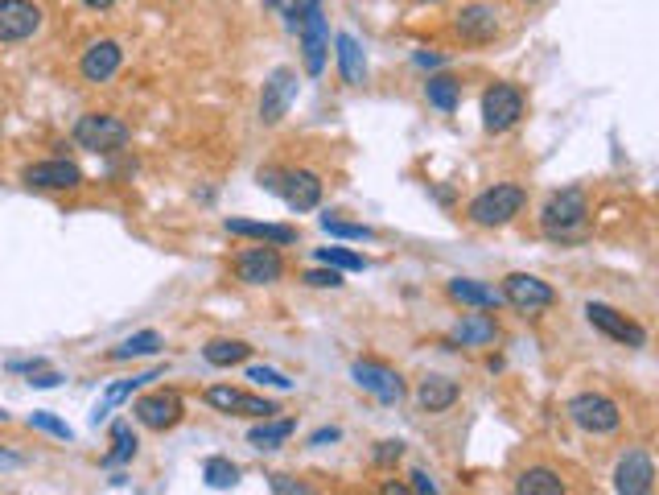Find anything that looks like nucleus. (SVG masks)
Segmentation results:
<instances>
[{
    "mask_svg": "<svg viewBox=\"0 0 659 495\" xmlns=\"http://www.w3.org/2000/svg\"><path fill=\"white\" fill-rule=\"evenodd\" d=\"M524 207H528V190H524V186L495 182V186H487L482 194L470 198L466 219H470L474 227H507Z\"/></svg>",
    "mask_w": 659,
    "mask_h": 495,
    "instance_id": "f257e3e1",
    "label": "nucleus"
},
{
    "mask_svg": "<svg viewBox=\"0 0 659 495\" xmlns=\"http://www.w3.org/2000/svg\"><path fill=\"white\" fill-rule=\"evenodd\" d=\"M132 141V128L112 112H87L75 120V145L87 153H120Z\"/></svg>",
    "mask_w": 659,
    "mask_h": 495,
    "instance_id": "f03ea898",
    "label": "nucleus"
},
{
    "mask_svg": "<svg viewBox=\"0 0 659 495\" xmlns=\"http://www.w3.org/2000/svg\"><path fill=\"white\" fill-rule=\"evenodd\" d=\"M528 112V99H524V87L515 83H491L482 91V128L491 132V137H503L511 132L519 120Z\"/></svg>",
    "mask_w": 659,
    "mask_h": 495,
    "instance_id": "7ed1b4c3",
    "label": "nucleus"
},
{
    "mask_svg": "<svg viewBox=\"0 0 659 495\" xmlns=\"http://www.w3.org/2000/svg\"><path fill=\"white\" fill-rule=\"evenodd\" d=\"M569 421L589 438H606V434H618L622 425V409L602 392H577L569 401Z\"/></svg>",
    "mask_w": 659,
    "mask_h": 495,
    "instance_id": "20e7f679",
    "label": "nucleus"
},
{
    "mask_svg": "<svg viewBox=\"0 0 659 495\" xmlns=\"http://www.w3.org/2000/svg\"><path fill=\"white\" fill-rule=\"evenodd\" d=\"M585 219H589V203H585L581 190L552 194L544 203V211H540V227H544V236H552V240H573L577 231L585 227Z\"/></svg>",
    "mask_w": 659,
    "mask_h": 495,
    "instance_id": "39448f33",
    "label": "nucleus"
},
{
    "mask_svg": "<svg viewBox=\"0 0 659 495\" xmlns=\"http://www.w3.org/2000/svg\"><path fill=\"white\" fill-rule=\"evenodd\" d=\"M301 62H305V75L318 79L326 71V54H330V29H326V13H322V0H305V13H301Z\"/></svg>",
    "mask_w": 659,
    "mask_h": 495,
    "instance_id": "423d86ee",
    "label": "nucleus"
},
{
    "mask_svg": "<svg viewBox=\"0 0 659 495\" xmlns=\"http://www.w3.org/2000/svg\"><path fill=\"white\" fill-rule=\"evenodd\" d=\"M132 413H136V421H141L145 429H153V434H165V429L182 425L186 401H182L178 388H153V392H145V396H136Z\"/></svg>",
    "mask_w": 659,
    "mask_h": 495,
    "instance_id": "0eeeda50",
    "label": "nucleus"
},
{
    "mask_svg": "<svg viewBox=\"0 0 659 495\" xmlns=\"http://www.w3.org/2000/svg\"><path fill=\"white\" fill-rule=\"evenodd\" d=\"M503 302H507L515 314L536 318V314H544L548 306H557V289H552L548 281H540L536 273H511V277L503 281Z\"/></svg>",
    "mask_w": 659,
    "mask_h": 495,
    "instance_id": "6e6552de",
    "label": "nucleus"
},
{
    "mask_svg": "<svg viewBox=\"0 0 659 495\" xmlns=\"http://www.w3.org/2000/svg\"><path fill=\"white\" fill-rule=\"evenodd\" d=\"M231 273L244 285H276L285 277V256H281V248H276V244H256V248L235 252Z\"/></svg>",
    "mask_w": 659,
    "mask_h": 495,
    "instance_id": "1a4fd4ad",
    "label": "nucleus"
},
{
    "mask_svg": "<svg viewBox=\"0 0 659 495\" xmlns=\"http://www.w3.org/2000/svg\"><path fill=\"white\" fill-rule=\"evenodd\" d=\"M202 401L211 405V409H219V413H227V417H276L281 413V405L276 401H268V396H256V392H244V388H231V384H211L202 392Z\"/></svg>",
    "mask_w": 659,
    "mask_h": 495,
    "instance_id": "9d476101",
    "label": "nucleus"
},
{
    "mask_svg": "<svg viewBox=\"0 0 659 495\" xmlns=\"http://www.w3.org/2000/svg\"><path fill=\"white\" fill-rule=\"evenodd\" d=\"M21 182L29 190H50V194H66V190H79L83 186V170L66 157H50V161H33L21 170Z\"/></svg>",
    "mask_w": 659,
    "mask_h": 495,
    "instance_id": "9b49d317",
    "label": "nucleus"
},
{
    "mask_svg": "<svg viewBox=\"0 0 659 495\" xmlns=\"http://www.w3.org/2000/svg\"><path fill=\"white\" fill-rule=\"evenodd\" d=\"M585 318H589V326L594 330H602L606 339H614V343H622V347H647V330L635 322V318H627L622 310H614V306H606V302H589L585 306Z\"/></svg>",
    "mask_w": 659,
    "mask_h": 495,
    "instance_id": "f8f14e48",
    "label": "nucleus"
},
{
    "mask_svg": "<svg viewBox=\"0 0 659 495\" xmlns=\"http://www.w3.org/2000/svg\"><path fill=\"white\" fill-rule=\"evenodd\" d=\"M293 99H297V71L293 66H276V71L264 79V91H260V120L268 128L281 124L293 108Z\"/></svg>",
    "mask_w": 659,
    "mask_h": 495,
    "instance_id": "ddd939ff",
    "label": "nucleus"
},
{
    "mask_svg": "<svg viewBox=\"0 0 659 495\" xmlns=\"http://www.w3.org/2000/svg\"><path fill=\"white\" fill-rule=\"evenodd\" d=\"M42 21H46V13L33 0H0V46L29 42L42 29Z\"/></svg>",
    "mask_w": 659,
    "mask_h": 495,
    "instance_id": "4468645a",
    "label": "nucleus"
},
{
    "mask_svg": "<svg viewBox=\"0 0 659 495\" xmlns=\"http://www.w3.org/2000/svg\"><path fill=\"white\" fill-rule=\"evenodd\" d=\"M351 380H355L363 392H371L375 401H384V405H396L400 396H404L400 372H392L388 363H379V359H355V363H351Z\"/></svg>",
    "mask_w": 659,
    "mask_h": 495,
    "instance_id": "2eb2a0df",
    "label": "nucleus"
},
{
    "mask_svg": "<svg viewBox=\"0 0 659 495\" xmlns=\"http://www.w3.org/2000/svg\"><path fill=\"white\" fill-rule=\"evenodd\" d=\"M120 66H124V50H120V42H112V38H99V42H91L87 50H83V58H79V75H83V83H112L116 75H120Z\"/></svg>",
    "mask_w": 659,
    "mask_h": 495,
    "instance_id": "dca6fc26",
    "label": "nucleus"
},
{
    "mask_svg": "<svg viewBox=\"0 0 659 495\" xmlns=\"http://www.w3.org/2000/svg\"><path fill=\"white\" fill-rule=\"evenodd\" d=\"M614 491H622V495H651L655 491V462L647 450H627L618 458Z\"/></svg>",
    "mask_w": 659,
    "mask_h": 495,
    "instance_id": "f3484780",
    "label": "nucleus"
},
{
    "mask_svg": "<svg viewBox=\"0 0 659 495\" xmlns=\"http://www.w3.org/2000/svg\"><path fill=\"white\" fill-rule=\"evenodd\" d=\"M454 29L458 38L470 42V46H487L499 38V9L495 5H462V13L454 17Z\"/></svg>",
    "mask_w": 659,
    "mask_h": 495,
    "instance_id": "a211bd4d",
    "label": "nucleus"
},
{
    "mask_svg": "<svg viewBox=\"0 0 659 495\" xmlns=\"http://www.w3.org/2000/svg\"><path fill=\"white\" fill-rule=\"evenodd\" d=\"M499 335H503V326L495 322V314H487V310H474V314H462L458 322H454V330H449V347H491V343H499Z\"/></svg>",
    "mask_w": 659,
    "mask_h": 495,
    "instance_id": "6ab92c4d",
    "label": "nucleus"
},
{
    "mask_svg": "<svg viewBox=\"0 0 659 495\" xmlns=\"http://www.w3.org/2000/svg\"><path fill=\"white\" fill-rule=\"evenodd\" d=\"M322 178L314 174V170H289V174H281V194H285V203L293 207V211H314L318 203H322Z\"/></svg>",
    "mask_w": 659,
    "mask_h": 495,
    "instance_id": "aec40b11",
    "label": "nucleus"
},
{
    "mask_svg": "<svg viewBox=\"0 0 659 495\" xmlns=\"http://www.w3.org/2000/svg\"><path fill=\"white\" fill-rule=\"evenodd\" d=\"M445 293H449V302L470 306V310H499L503 306V289H491L474 277H454L445 285Z\"/></svg>",
    "mask_w": 659,
    "mask_h": 495,
    "instance_id": "412c9836",
    "label": "nucleus"
},
{
    "mask_svg": "<svg viewBox=\"0 0 659 495\" xmlns=\"http://www.w3.org/2000/svg\"><path fill=\"white\" fill-rule=\"evenodd\" d=\"M227 236H248V240H260V244H297V227H285V223H256V219H227Z\"/></svg>",
    "mask_w": 659,
    "mask_h": 495,
    "instance_id": "4be33fe9",
    "label": "nucleus"
},
{
    "mask_svg": "<svg viewBox=\"0 0 659 495\" xmlns=\"http://www.w3.org/2000/svg\"><path fill=\"white\" fill-rule=\"evenodd\" d=\"M462 388L449 380V376H425L421 388H416V405H421V413H449L458 405Z\"/></svg>",
    "mask_w": 659,
    "mask_h": 495,
    "instance_id": "5701e85b",
    "label": "nucleus"
},
{
    "mask_svg": "<svg viewBox=\"0 0 659 495\" xmlns=\"http://www.w3.org/2000/svg\"><path fill=\"white\" fill-rule=\"evenodd\" d=\"M334 46H338V75H342V83H346V87H363V79H367V58H363L359 38H355V33H338Z\"/></svg>",
    "mask_w": 659,
    "mask_h": 495,
    "instance_id": "b1692460",
    "label": "nucleus"
},
{
    "mask_svg": "<svg viewBox=\"0 0 659 495\" xmlns=\"http://www.w3.org/2000/svg\"><path fill=\"white\" fill-rule=\"evenodd\" d=\"M293 421L289 417H260V425L248 429V446L252 450H281L293 438Z\"/></svg>",
    "mask_w": 659,
    "mask_h": 495,
    "instance_id": "393cba45",
    "label": "nucleus"
},
{
    "mask_svg": "<svg viewBox=\"0 0 659 495\" xmlns=\"http://www.w3.org/2000/svg\"><path fill=\"white\" fill-rule=\"evenodd\" d=\"M425 99H429V108H437V112H458V104H462V83H458L454 75H429Z\"/></svg>",
    "mask_w": 659,
    "mask_h": 495,
    "instance_id": "a878e982",
    "label": "nucleus"
},
{
    "mask_svg": "<svg viewBox=\"0 0 659 495\" xmlns=\"http://www.w3.org/2000/svg\"><path fill=\"white\" fill-rule=\"evenodd\" d=\"M252 355V343L244 339H211L202 347V359L211 363V368H235V363H244Z\"/></svg>",
    "mask_w": 659,
    "mask_h": 495,
    "instance_id": "bb28decb",
    "label": "nucleus"
},
{
    "mask_svg": "<svg viewBox=\"0 0 659 495\" xmlns=\"http://www.w3.org/2000/svg\"><path fill=\"white\" fill-rule=\"evenodd\" d=\"M165 343H161V335L157 330H136V335H128L124 343H116L112 351H108V359H116V363H124V359H149V355H157Z\"/></svg>",
    "mask_w": 659,
    "mask_h": 495,
    "instance_id": "cd10ccee",
    "label": "nucleus"
},
{
    "mask_svg": "<svg viewBox=\"0 0 659 495\" xmlns=\"http://www.w3.org/2000/svg\"><path fill=\"white\" fill-rule=\"evenodd\" d=\"M515 491H524V495H561L565 491V479L552 471V467H528V471H519Z\"/></svg>",
    "mask_w": 659,
    "mask_h": 495,
    "instance_id": "c85d7f7f",
    "label": "nucleus"
},
{
    "mask_svg": "<svg viewBox=\"0 0 659 495\" xmlns=\"http://www.w3.org/2000/svg\"><path fill=\"white\" fill-rule=\"evenodd\" d=\"M157 376H161V372H145V376H132V380H120V384H112L108 392H103V401L91 409V421L99 425V421L108 417L116 405H124V401H128V396H132L136 388H141V384H149V380H157Z\"/></svg>",
    "mask_w": 659,
    "mask_h": 495,
    "instance_id": "c756f323",
    "label": "nucleus"
},
{
    "mask_svg": "<svg viewBox=\"0 0 659 495\" xmlns=\"http://www.w3.org/2000/svg\"><path fill=\"white\" fill-rule=\"evenodd\" d=\"M136 454V434L128 421H116L112 425V450L103 454V467H120V462H128Z\"/></svg>",
    "mask_w": 659,
    "mask_h": 495,
    "instance_id": "7c9ffc66",
    "label": "nucleus"
},
{
    "mask_svg": "<svg viewBox=\"0 0 659 495\" xmlns=\"http://www.w3.org/2000/svg\"><path fill=\"white\" fill-rule=\"evenodd\" d=\"M318 264H330V269H338V273H363L371 260L351 252V248H318Z\"/></svg>",
    "mask_w": 659,
    "mask_h": 495,
    "instance_id": "2f4dec72",
    "label": "nucleus"
},
{
    "mask_svg": "<svg viewBox=\"0 0 659 495\" xmlns=\"http://www.w3.org/2000/svg\"><path fill=\"white\" fill-rule=\"evenodd\" d=\"M202 479H206V487L227 491V487L239 483V467H235V462H227V458H206L202 462Z\"/></svg>",
    "mask_w": 659,
    "mask_h": 495,
    "instance_id": "473e14b6",
    "label": "nucleus"
},
{
    "mask_svg": "<svg viewBox=\"0 0 659 495\" xmlns=\"http://www.w3.org/2000/svg\"><path fill=\"white\" fill-rule=\"evenodd\" d=\"M322 231H326V236H334V240H359V244L375 240V231L367 223H346L338 215H322Z\"/></svg>",
    "mask_w": 659,
    "mask_h": 495,
    "instance_id": "72a5a7b5",
    "label": "nucleus"
},
{
    "mask_svg": "<svg viewBox=\"0 0 659 495\" xmlns=\"http://www.w3.org/2000/svg\"><path fill=\"white\" fill-rule=\"evenodd\" d=\"M29 429H42V434H50L58 442H75V429L66 421H58L54 413H29Z\"/></svg>",
    "mask_w": 659,
    "mask_h": 495,
    "instance_id": "f704fd0d",
    "label": "nucleus"
},
{
    "mask_svg": "<svg viewBox=\"0 0 659 495\" xmlns=\"http://www.w3.org/2000/svg\"><path fill=\"white\" fill-rule=\"evenodd\" d=\"M248 380L256 388H293V380L285 372H276V368H264V363H256V368H248Z\"/></svg>",
    "mask_w": 659,
    "mask_h": 495,
    "instance_id": "c9c22d12",
    "label": "nucleus"
},
{
    "mask_svg": "<svg viewBox=\"0 0 659 495\" xmlns=\"http://www.w3.org/2000/svg\"><path fill=\"white\" fill-rule=\"evenodd\" d=\"M301 281H305V285H314V289H342V273L330 269V264H322V269H309Z\"/></svg>",
    "mask_w": 659,
    "mask_h": 495,
    "instance_id": "e433bc0d",
    "label": "nucleus"
},
{
    "mask_svg": "<svg viewBox=\"0 0 659 495\" xmlns=\"http://www.w3.org/2000/svg\"><path fill=\"white\" fill-rule=\"evenodd\" d=\"M404 458V442H379L375 446V462L379 467H392V462H400Z\"/></svg>",
    "mask_w": 659,
    "mask_h": 495,
    "instance_id": "4c0bfd02",
    "label": "nucleus"
},
{
    "mask_svg": "<svg viewBox=\"0 0 659 495\" xmlns=\"http://www.w3.org/2000/svg\"><path fill=\"white\" fill-rule=\"evenodd\" d=\"M29 384L33 388H54V384H62V376L54 368H38V372H29Z\"/></svg>",
    "mask_w": 659,
    "mask_h": 495,
    "instance_id": "58836bf2",
    "label": "nucleus"
},
{
    "mask_svg": "<svg viewBox=\"0 0 659 495\" xmlns=\"http://www.w3.org/2000/svg\"><path fill=\"white\" fill-rule=\"evenodd\" d=\"M25 467V458L21 454H13V450H5L0 446V475H9V471H21Z\"/></svg>",
    "mask_w": 659,
    "mask_h": 495,
    "instance_id": "ea45409f",
    "label": "nucleus"
},
{
    "mask_svg": "<svg viewBox=\"0 0 659 495\" xmlns=\"http://www.w3.org/2000/svg\"><path fill=\"white\" fill-rule=\"evenodd\" d=\"M408 479H412V483H408V491H437V483H433L425 471H412Z\"/></svg>",
    "mask_w": 659,
    "mask_h": 495,
    "instance_id": "a19ab883",
    "label": "nucleus"
},
{
    "mask_svg": "<svg viewBox=\"0 0 659 495\" xmlns=\"http://www.w3.org/2000/svg\"><path fill=\"white\" fill-rule=\"evenodd\" d=\"M38 368H46V359H13V363H9V372H25V376L38 372Z\"/></svg>",
    "mask_w": 659,
    "mask_h": 495,
    "instance_id": "79ce46f5",
    "label": "nucleus"
},
{
    "mask_svg": "<svg viewBox=\"0 0 659 495\" xmlns=\"http://www.w3.org/2000/svg\"><path fill=\"white\" fill-rule=\"evenodd\" d=\"M342 438V429H334V425H326V429H318L314 438H309V446H326V442H338Z\"/></svg>",
    "mask_w": 659,
    "mask_h": 495,
    "instance_id": "37998d69",
    "label": "nucleus"
},
{
    "mask_svg": "<svg viewBox=\"0 0 659 495\" xmlns=\"http://www.w3.org/2000/svg\"><path fill=\"white\" fill-rule=\"evenodd\" d=\"M272 491H305V483H293L285 475H272Z\"/></svg>",
    "mask_w": 659,
    "mask_h": 495,
    "instance_id": "c03bdc74",
    "label": "nucleus"
},
{
    "mask_svg": "<svg viewBox=\"0 0 659 495\" xmlns=\"http://www.w3.org/2000/svg\"><path fill=\"white\" fill-rule=\"evenodd\" d=\"M79 5L91 13H108V9H116V0H79Z\"/></svg>",
    "mask_w": 659,
    "mask_h": 495,
    "instance_id": "a18cd8bd",
    "label": "nucleus"
},
{
    "mask_svg": "<svg viewBox=\"0 0 659 495\" xmlns=\"http://www.w3.org/2000/svg\"><path fill=\"white\" fill-rule=\"evenodd\" d=\"M412 62H416V66H441V54H425V50H416V54H412Z\"/></svg>",
    "mask_w": 659,
    "mask_h": 495,
    "instance_id": "49530a36",
    "label": "nucleus"
},
{
    "mask_svg": "<svg viewBox=\"0 0 659 495\" xmlns=\"http://www.w3.org/2000/svg\"><path fill=\"white\" fill-rule=\"evenodd\" d=\"M515 5H540V0H515Z\"/></svg>",
    "mask_w": 659,
    "mask_h": 495,
    "instance_id": "de8ad7c7",
    "label": "nucleus"
},
{
    "mask_svg": "<svg viewBox=\"0 0 659 495\" xmlns=\"http://www.w3.org/2000/svg\"><path fill=\"white\" fill-rule=\"evenodd\" d=\"M425 5H437V0H425Z\"/></svg>",
    "mask_w": 659,
    "mask_h": 495,
    "instance_id": "09e8293b",
    "label": "nucleus"
}]
</instances>
